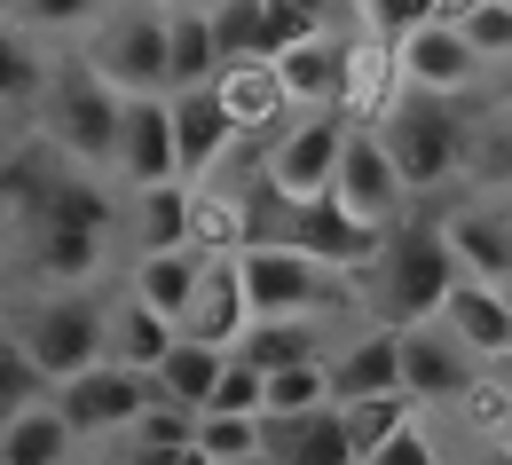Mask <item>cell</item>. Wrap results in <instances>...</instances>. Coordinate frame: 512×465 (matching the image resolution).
Listing matches in <instances>:
<instances>
[{"mask_svg": "<svg viewBox=\"0 0 512 465\" xmlns=\"http://www.w3.org/2000/svg\"><path fill=\"white\" fill-rule=\"evenodd\" d=\"M434 205H442V198H434ZM442 229H449V245H457V261H465V276H489V284H505V276H512V198L449 190Z\"/></svg>", "mask_w": 512, "mask_h": 465, "instance_id": "7c38bea8", "label": "cell"}, {"mask_svg": "<svg viewBox=\"0 0 512 465\" xmlns=\"http://www.w3.org/2000/svg\"><path fill=\"white\" fill-rule=\"evenodd\" d=\"M56 402H64V418L79 426V442H87V450H103V442H119L134 418L158 402V379H150V371H134V363H111V355H103V363H87L79 379H64Z\"/></svg>", "mask_w": 512, "mask_h": 465, "instance_id": "52a82bcc", "label": "cell"}, {"mask_svg": "<svg viewBox=\"0 0 512 465\" xmlns=\"http://www.w3.org/2000/svg\"><path fill=\"white\" fill-rule=\"evenodd\" d=\"M166 103H174V142H182V174L205 182V174H221L229 158H237V142L245 127L229 119V103H221V87L205 79V87H166Z\"/></svg>", "mask_w": 512, "mask_h": 465, "instance_id": "9a60e30c", "label": "cell"}, {"mask_svg": "<svg viewBox=\"0 0 512 465\" xmlns=\"http://www.w3.org/2000/svg\"><path fill=\"white\" fill-rule=\"evenodd\" d=\"M245 324H253V300H245V268H237V253H205V276H197L190 308H182V339L237 347Z\"/></svg>", "mask_w": 512, "mask_h": 465, "instance_id": "e0dca14e", "label": "cell"}, {"mask_svg": "<svg viewBox=\"0 0 512 465\" xmlns=\"http://www.w3.org/2000/svg\"><path fill=\"white\" fill-rule=\"evenodd\" d=\"M505 300H512V276H505Z\"/></svg>", "mask_w": 512, "mask_h": 465, "instance_id": "bcb514c9", "label": "cell"}, {"mask_svg": "<svg viewBox=\"0 0 512 465\" xmlns=\"http://www.w3.org/2000/svg\"><path fill=\"white\" fill-rule=\"evenodd\" d=\"M79 56L127 95H158L174 79V0H103L79 32Z\"/></svg>", "mask_w": 512, "mask_h": 465, "instance_id": "5b68a950", "label": "cell"}, {"mask_svg": "<svg viewBox=\"0 0 512 465\" xmlns=\"http://www.w3.org/2000/svg\"><path fill=\"white\" fill-rule=\"evenodd\" d=\"M418 410H426V402L410 395V387H394V395H363V402H339V418H347V442H355V458H363V465L379 458V450L402 434V426H410V418H418Z\"/></svg>", "mask_w": 512, "mask_h": 465, "instance_id": "4316f807", "label": "cell"}, {"mask_svg": "<svg viewBox=\"0 0 512 465\" xmlns=\"http://www.w3.org/2000/svg\"><path fill=\"white\" fill-rule=\"evenodd\" d=\"M449 332L465 339L481 363H497V355H512V300H505V284H489V276H457L449 284V300L434 308Z\"/></svg>", "mask_w": 512, "mask_h": 465, "instance_id": "ac0fdd59", "label": "cell"}, {"mask_svg": "<svg viewBox=\"0 0 512 465\" xmlns=\"http://www.w3.org/2000/svg\"><path fill=\"white\" fill-rule=\"evenodd\" d=\"M457 276H465V261H457V245H449V229H442V205L418 198L410 221L386 229L379 261L355 268L347 284H355V308H363L371 324H426L449 300Z\"/></svg>", "mask_w": 512, "mask_h": 465, "instance_id": "6da1fadb", "label": "cell"}, {"mask_svg": "<svg viewBox=\"0 0 512 465\" xmlns=\"http://www.w3.org/2000/svg\"><path fill=\"white\" fill-rule=\"evenodd\" d=\"M449 0H339V16L355 24V32H379V40H402L410 24H426V16H442Z\"/></svg>", "mask_w": 512, "mask_h": 465, "instance_id": "d6a6232c", "label": "cell"}, {"mask_svg": "<svg viewBox=\"0 0 512 465\" xmlns=\"http://www.w3.org/2000/svg\"><path fill=\"white\" fill-rule=\"evenodd\" d=\"M442 16H457V32L473 40V56H481V64L512 56V0H449Z\"/></svg>", "mask_w": 512, "mask_h": 465, "instance_id": "4dcf8cb0", "label": "cell"}, {"mask_svg": "<svg viewBox=\"0 0 512 465\" xmlns=\"http://www.w3.org/2000/svg\"><path fill=\"white\" fill-rule=\"evenodd\" d=\"M0 458L8 465H71V458H87V442H79V426L64 418V402L48 395V402H32L24 418L0 426Z\"/></svg>", "mask_w": 512, "mask_h": 465, "instance_id": "603a6c76", "label": "cell"}, {"mask_svg": "<svg viewBox=\"0 0 512 465\" xmlns=\"http://www.w3.org/2000/svg\"><path fill=\"white\" fill-rule=\"evenodd\" d=\"M379 142L394 150L410 198H449V190H465L473 103H457V95H426V87H402V103L379 119Z\"/></svg>", "mask_w": 512, "mask_h": 465, "instance_id": "277c9868", "label": "cell"}, {"mask_svg": "<svg viewBox=\"0 0 512 465\" xmlns=\"http://www.w3.org/2000/svg\"><path fill=\"white\" fill-rule=\"evenodd\" d=\"M111 182H119V190L190 182V174H182V142H174V103H166V87H158V95H127L119 150H111Z\"/></svg>", "mask_w": 512, "mask_h": 465, "instance_id": "9c48e42d", "label": "cell"}, {"mask_svg": "<svg viewBox=\"0 0 512 465\" xmlns=\"http://www.w3.org/2000/svg\"><path fill=\"white\" fill-rule=\"evenodd\" d=\"M323 402H331V363L268 371V410H323Z\"/></svg>", "mask_w": 512, "mask_h": 465, "instance_id": "e575fe53", "label": "cell"}, {"mask_svg": "<svg viewBox=\"0 0 512 465\" xmlns=\"http://www.w3.org/2000/svg\"><path fill=\"white\" fill-rule=\"evenodd\" d=\"M0 324L24 339V355L48 371V387H64L111 355V284H16Z\"/></svg>", "mask_w": 512, "mask_h": 465, "instance_id": "3957f363", "label": "cell"}, {"mask_svg": "<svg viewBox=\"0 0 512 465\" xmlns=\"http://www.w3.org/2000/svg\"><path fill=\"white\" fill-rule=\"evenodd\" d=\"M481 56H473V40L457 32V16H426V24H410L402 32V79L410 87H426V95H457V103H473L481 95Z\"/></svg>", "mask_w": 512, "mask_h": 465, "instance_id": "8fae6325", "label": "cell"}, {"mask_svg": "<svg viewBox=\"0 0 512 465\" xmlns=\"http://www.w3.org/2000/svg\"><path fill=\"white\" fill-rule=\"evenodd\" d=\"M505 442H512V426H505Z\"/></svg>", "mask_w": 512, "mask_h": 465, "instance_id": "7dc6e473", "label": "cell"}, {"mask_svg": "<svg viewBox=\"0 0 512 465\" xmlns=\"http://www.w3.org/2000/svg\"><path fill=\"white\" fill-rule=\"evenodd\" d=\"M174 8H205V16H213V8H229V0H174Z\"/></svg>", "mask_w": 512, "mask_h": 465, "instance_id": "b9f144b4", "label": "cell"}, {"mask_svg": "<svg viewBox=\"0 0 512 465\" xmlns=\"http://www.w3.org/2000/svg\"><path fill=\"white\" fill-rule=\"evenodd\" d=\"M71 465H111V458H103V450H87V458H71Z\"/></svg>", "mask_w": 512, "mask_h": 465, "instance_id": "7bdbcfd3", "label": "cell"}, {"mask_svg": "<svg viewBox=\"0 0 512 465\" xmlns=\"http://www.w3.org/2000/svg\"><path fill=\"white\" fill-rule=\"evenodd\" d=\"M16 237H24V205H16V190L0 182V261L16 253Z\"/></svg>", "mask_w": 512, "mask_h": 465, "instance_id": "f35d334b", "label": "cell"}, {"mask_svg": "<svg viewBox=\"0 0 512 465\" xmlns=\"http://www.w3.org/2000/svg\"><path fill=\"white\" fill-rule=\"evenodd\" d=\"M48 395H56V387H48V371L24 355V339L0 324V426H8V418H24L32 402H48Z\"/></svg>", "mask_w": 512, "mask_h": 465, "instance_id": "f546056e", "label": "cell"}, {"mask_svg": "<svg viewBox=\"0 0 512 465\" xmlns=\"http://www.w3.org/2000/svg\"><path fill=\"white\" fill-rule=\"evenodd\" d=\"M331 198L347 205V213H363V221H410L418 198H410V182H402V166H394V150L379 142V127H355L347 134V150H339V174H331Z\"/></svg>", "mask_w": 512, "mask_h": 465, "instance_id": "ba28073f", "label": "cell"}, {"mask_svg": "<svg viewBox=\"0 0 512 465\" xmlns=\"http://www.w3.org/2000/svg\"><path fill=\"white\" fill-rule=\"evenodd\" d=\"M347 134H355L347 111H284L268 134H253L260 174H268L284 198H323V190H331V174H339Z\"/></svg>", "mask_w": 512, "mask_h": 465, "instance_id": "8992f818", "label": "cell"}, {"mask_svg": "<svg viewBox=\"0 0 512 465\" xmlns=\"http://www.w3.org/2000/svg\"><path fill=\"white\" fill-rule=\"evenodd\" d=\"M237 465H276V458H268V450H253V458H237Z\"/></svg>", "mask_w": 512, "mask_h": 465, "instance_id": "ee69618b", "label": "cell"}, {"mask_svg": "<svg viewBox=\"0 0 512 465\" xmlns=\"http://www.w3.org/2000/svg\"><path fill=\"white\" fill-rule=\"evenodd\" d=\"M371 465H457V442L442 434V410H418V418H410Z\"/></svg>", "mask_w": 512, "mask_h": 465, "instance_id": "1f68e13d", "label": "cell"}, {"mask_svg": "<svg viewBox=\"0 0 512 465\" xmlns=\"http://www.w3.org/2000/svg\"><path fill=\"white\" fill-rule=\"evenodd\" d=\"M119 119H127V87H111L103 71L79 56V40L48 48V79H40V103H32V134L87 166V174H111V150H119Z\"/></svg>", "mask_w": 512, "mask_h": 465, "instance_id": "7a4b0ae2", "label": "cell"}, {"mask_svg": "<svg viewBox=\"0 0 512 465\" xmlns=\"http://www.w3.org/2000/svg\"><path fill=\"white\" fill-rule=\"evenodd\" d=\"M0 16H8V24H24L32 40L64 48V40H79V32L103 16V0H0Z\"/></svg>", "mask_w": 512, "mask_h": 465, "instance_id": "83f0119b", "label": "cell"}, {"mask_svg": "<svg viewBox=\"0 0 512 465\" xmlns=\"http://www.w3.org/2000/svg\"><path fill=\"white\" fill-rule=\"evenodd\" d=\"M197 276H205V245H158V253H127L119 261V284H127L134 300H150L158 316H174V324L190 308Z\"/></svg>", "mask_w": 512, "mask_h": 465, "instance_id": "ffe728a7", "label": "cell"}, {"mask_svg": "<svg viewBox=\"0 0 512 465\" xmlns=\"http://www.w3.org/2000/svg\"><path fill=\"white\" fill-rule=\"evenodd\" d=\"M402 40H379V32H355V56H347V119L355 127H379L386 111L402 103Z\"/></svg>", "mask_w": 512, "mask_h": 465, "instance_id": "d6986e66", "label": "cell"}, {"mask_svg": "<svg viewBox=\"0 0 512 465\" xmlns=\"http://www.w3.org/2000/svg\"><path fill=\"white\" fill-rule=\"evenodd\" d=\"M182 465H221V458H205V450H197V442H190V450H182Z\"/></svg>", "mask_w": 512, "mask_h": 465, "instance_id": "60d3db41", "label": "cell"}, {"mask_svg": "<svg viewBox=\"0 0 512 465\" xmlns=\"http://www.w3.org/2000/svg\"><path fill=\"white\" fill-rule=\"evenodd\" d=\"M221 363H229V347H205V339H174V355L150 371L158 379V395L182 402V410H205L213 387H221Z\"/></svg>", "mask_w": 512, "mask_h": 465, "instance_id": "484cf974", "label": "cell"}, {"mask_svg": "<svg viewBox=\"0 0 512 465\" xmlns=\"http://www.w3.org/2000/svg\"><path fill=\"white\" fill-rule=\"evenodd\" d=\"M457 465H512L505 434H457Z\"/></svg>", "mask_w": 512, "mask_h": 465, "instance_id": "74e56055", "label": "cell"}, {"mask_svg": "<svg viewBox=\"0 0 512 465\" xmlns=\"http://www.w3.org/2000/svg\"><path fill=\"white\" fill-rule=\"evenodd\" d=\"M0 316H8V292H0Z\"/></svg>", "mask_w": 512, "mask_h": 465, "instance_id": "f6af8a7d", "label": "cell"}, {"mask_svg": "<svg viewBox=\"0 0 512 465\" xmlns=\"http://www.w3.org/2000/svg\"><path fill=\"white\" fill-rule=\"evenodd\" d=\"M347 56H355V24H323L308 40H292V48L276 56L292 111H339V103H347Z\"/></svg>", "mask_w": 512, "mask_h": 465, "instance_id": "4fadbf2b", "label": "cell"}, {"mask_svg": "<svg viewBox=\"0 0 512 465\" xmlns=\"http://www.w3.org/2000/svg\"><path fill=\"white\" fill-rule=\"evenodd\" d=\"M473 379H481V355L449 332L442 316L402 324V387L426 402V410H457V402L473 395Z\"/></svg>", "mask_w": 512, "mask_h": 465, "instance_id": "30bf717a", "label": "cell"}, {"mask_svg": "<svg viewBox=\"0 0 512 465\" xmlns=\"http://www.w3.org/2000/svg\"><path fill=\"white\" fill-rule=\"evenodd\" d=\"M205 410H245V418H260V410H268V371L245 363V355H229V363H221V387H213Z\"/></svg>", "mask_w": 512, "mask_h": 465, "instance_id": "d590c367", "label": "cell"}, {"mask_svg": "<svg viewBox=\"0 0 512 465\" xmlns=\"http://www.w3.org/2000/svg\"><path fill=\"white\" fill-rule=\"evenodd\" d=\"M40 79H48V40H32L24 24L0 16V127H32V103H40Z\"/></svg>", "mask_w": 512, "mask_h": 465, "instance_id": "d4e9b609", "label": "cell"}, {"mask_svg": "<svg viewBox=\"0 0 512 465\" xmlns=\"http://www.w3.org/2000/svg\"><path fill=\"white\" fill-rule=\"evenodd\" d=\"M473 111H512V56L481 71V95H473Z\"/></svg>", "mask_w": 512, "mask_h": 465, "instance_id": "8d00e7d4", "label": "cell"}, {"mask_svg": "<svg viewBox=\"0 0 512 465\" xmlns=\"http://www.w3.org/2000/svg\"><path fill=\"white\" fill-rule=\"evenodd\" d=\"M284 8H300L308 24H347V16H339V0H284Z\"/></svg>", "mask_w": 512, "mask_h": 465, "instance_id": "ab89813d", "label": "cell"}, {"mask_svg": "<svg viewBox=\"0 0 512 465\" xmlns=\"http://www.w3.org/2000/svg\"><path fill=\"white\" fill-rule=\"evenodd\" d=\"M0 465H8V458H0Z\"/></svg>", "mask_w": 512, "mask_h": 465, "instance_id": "c3c4849f", "label": "cell"}, {"mask_svg": "<svg viewBox=\"0 0 512 465\" xmlns=\"http://www.w3.org/2000/svg\"><path fill=\"white\" fill-rule=\"evenodd\" d=\"M127 253H158V245H197V182H158V190H127Z\"/></svg>", "mask_w": 512, "mask_h": 465, "instance_id": "44dd1931", "label": "cell"}, {"mask_svg": "<svg viewBox=\"0 0 512 465\" xmlns=\"http://www.w3.org/2000/svg\"><path fill=\"white\" fill-rule=\"evenodd\" d=\"M260 450L276 465H363L355 442H347L339 402H323V410H260Z\"/></svg>", "mask_w": 512, "mask_h": 465, "instance_id": "2e32d148", "label": "cell"}, {"mask_svg": "<svg viewBox=\"0 0 512 465\" xmlns=\"http://www.w3.org/2000/svg\"><path fill=\"white\" fill-rule=\"evenodd\" d=\"M323 363H331V402L394 395V387H402V324H371V316H355L347 339H339Z\"/></svg>", "mask_w": 512, "mask_h": 465, "instance_id": "5bb4252c", "label": "cell"}, {"mask_svg": "<svg viewBox=\"0 0 512 465\" xmlns=\"http://www.w3.org/2000/svg\"><path fill=\"white\" fill-rule=\"evenodd\" d=\"M213 71H221L213 16H205V8H174V79H166V87H205Z\"/></svg>", "mask_w": 512, "mask_h": 465, "instance_id": "f1b7e54d", "label": "cell"}, {"mask_svg": "<svg viewBox=\"0 0 512 465\" xmlns=\"http://www.w3.org/2000/svg\"><path fill=\"white\" fill-rule=\"evenodd\" d=\"M174 339H182V324H174V316H158L150 300H134L127 284H111V363L158 371V363L174 355Z\"/></svg>", "mask_w": 512, "mask_h": 465, "instance_id": "cb8c5ba5", "label": "cell"}, {"mask_svg": "<svg viewBox=\"0 0 512 465\" xmlns=\"http://www.w3.org/2000/svg\"><path fill=\"white\" fill-rule=\"evenodd\" d=\"M213 87H221V103H229V119L245 134H268L284 111H292V95H284V71L276 56H237V64L213 71Z\"/></svg>", "mask_w": 512, "mask_h": 465, "instance_id": "7402d4cb", "label": "cell"}, {"mask_svg": "<svg viewBox=\"0 0 512 465\" xmlns=\"http://www.w3.org/2000/svg\"><path fill=\"white\" fill-rule=\"evenodd\" d=\"M197 450L221 465L253 458L260 450V418H245V410H197Z\"/></svg>", "mask_w": 512, "mask_h": 465, "instance_id": "836d02e7", "label": "cell"}]
</instances>
